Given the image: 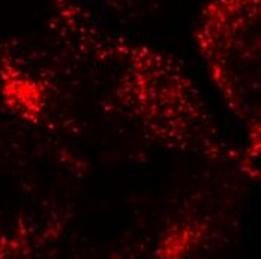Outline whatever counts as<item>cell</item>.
<instances>
[{
	"label": "cell",
	"instance_id": "obj_1",
	"mask_svg": "<svg viewBox=\"0 0 261 259\" xmlns=\"http://www.w3.org/2000/svg\"><path fill=\"white\" fill-rule=\"evenodd\" d=\"M261 0H203L195 42L224 102L248 132L249 159L260 150Z\"/></svg>",
	"mask_w": 261,
	"mask_h": 259
},
{
	"label": "cell",
	"instance_id": "obj_2",
	"mask_svg": "<svg viewBox=\"0 0 261 259\" xmlns=\"http://www.w3.org/2000/svg\"><path fill=\"white\" fill-rule=\"evenodd\" d=\"M101 3H104L107 6H113V8H117V9H123V8H128L132 6L137 0H98Z\"/></svg>",
	"mask_w": 261,
	"mask_h": 259
}]
</instances>
